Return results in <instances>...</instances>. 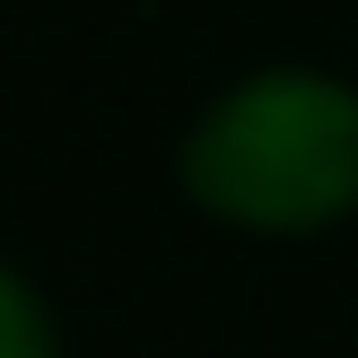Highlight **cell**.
I'll use <instances>...</instances> for the list:
<instances>
[{"instance_id": "cell-1", "label": "cell", "mask_w": 358, "mask_h": 358, "mask_svg": "<svg viewBox=\"0 0 358 358\" xmlns=\"http://www.w3.org/2000/svg\"><path fill=\"white\" fill-rule=\"evenodd\" d=\"M192 192L227 219L306 227L358 201V105L324 79H262L192 140Z\"/></svg>"}, {"instance_id": "cell-2", "label": "cell", "mask_w": 358, "mask_h": 358, "mask_svg": "<svg viewBox=\"0 0 358 358\" xmlns=\"http://www.w3.org/2000/svg\"><path fill=\"white\" fill-rule=\"evenodd\" d=\"M0 358H44V324L9 280H0Z\"/></svg>"}]
</instances>
